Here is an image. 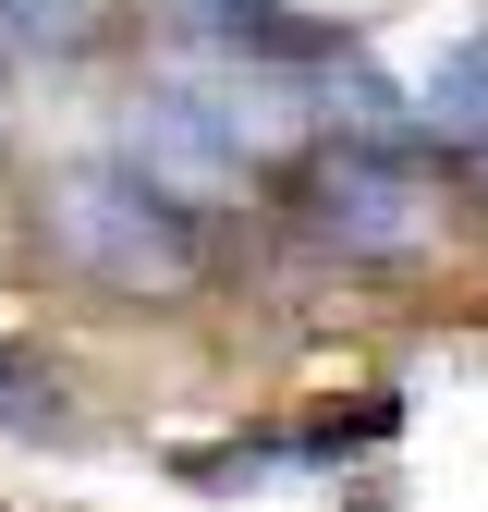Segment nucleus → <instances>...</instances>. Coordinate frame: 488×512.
<instances>
[{
    "label": "nucleus",
    "mask_w": 488,
    "mask_h": 512,
    "mask_svg": "<svg viewBox=\"0 0 488 512\" xmlns=\"http://www.w3.org/2000/svg\"><path fill=\"white\" fill-rule=\"evenodd\" d=\"M0 159H13V49H0Z\"/></svg>",
    "instance_id": "6e6552de"
},
{
    "label": "nucleus",
    "mask_w": 488,
    "mask_h": 512,
    "mask_svg": "<svg viewBox=\"0 0 488 512\" xmlns=\"http://www.w3.org/2000/svg\"><path fill=\"white\" fill-rule=\"evenodd\" d=\"M147 25L196 61H318V49H342V25L281 13V0H147Z\"/></svg>",
    "instance_id": "7ed1b4c3"
},
{
    "label": "nucleus",
    "mask_w": 488,
    "mask_h": 512,
    "mask_svg": "<svg viewBox=\"0 0 488 512\" xmlns=\"http://www.w3.org/2000/svg\"><path fill=\"white\" fill-rule=\"evenodd\" d=\"M403 110H415V135L427 147H464V135H488V13L427 61V74L403 86Z\"/></svg>",
    "instance_id": "39448f33"
},
{
    "label": "nucleus",
    "mask_w": 488,
    "mask_h": 512,
    "mask_svg": "<svg viewBox=\"0 0 488 512\" xmlns=\"http://www.w3.org/2000/svg\"><path fill=\"white\" fill-rule=\"evenodd\" d=\"M110 37H122V0H0V49L37 74H86Z\"/></svg>",
    "instance_id": "20e7f679"
},
{
    "label": "nucleus",
    "mask_w": 488,
    "mask_h": 512,
    "mask_svg": "<svg viewBox=\"0 0 488 512\" xmlns=\"http://www.w3.org/2000/svg\"><path fill=\"white\" fill-rule=\"evenodd\" d=\"M281 208L330 269H427L452 232V171L427 135H305L281 159Z\"/></svg>",
    "instance_id": "f03ea898"
},
{
    "label": "nucleus",
    "mask_w": 488,
    "mask_h": 512,
    "mask_svg": "<svg viewBox=\"0 0 488 512\" xmlns=\"http://www.w3.org/2000/svg\"><path fill=\"white\" fill-rule=\"evenodd\" d=\"M37 256L86 305H196L220 269V220L159 196L135 159H61L37 183Z\"/></svg>",
    "instance_id": "f257e3e1"
},
{
    "label": "nucleus",
    "mask_w": 488,
    "mask_h": 512,
    "mask_svg": "<svg viewBox=\"0 0 488 512\" xmlns=\"http://www.w3.org/2000/svg\"><path fill=\"white\" fill-rule=\"evenodd\" d=\"M452 183H464V196H476V220H488V135H464V147H452Z\"/></svg>",
    "instance_id": "0eeeda50"
},
{
    "label": "nucleus",
    "mask_w": 488,
    "mask_h": 512,
    "mask_svg": "<svg viewBox=\"0 0 488 512\" xmlns=\"http://www.w3.org/2000/svg\"><path fill=\"white\" fill-rule=\"evenodd\" d=\"M0 439H74V391L25 342H0Z\"/></svg>",
    "instance_id": "423d86ee"
}]
</instances>
